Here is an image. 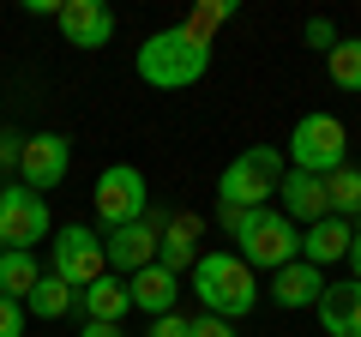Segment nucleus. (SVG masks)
<instances>
[{
	"label": "nucleus",
	"mask_w": 361,
	"mask_h": 337,
	"mask_svg": "<svg viewBox=\"0 0 361 337\" xmlns=\"http://www.w3.org/2000/svg\"><path fill=\"white\" fill-rule=\"evenodd\" d=\"M133 66H139V78L157 85V91H187V85H199L211 73V42L193 37L187 25H169V30H151L139 42Z\"/></svg>",
	"instance_id": "1"
},
{
	"label": "nucleus",
	"mask_w": 361,
	"mask_h": 337,
	"mask_svg": "<svg viewBox=\"0 0 361 337\" xmlns=\"http://www.w3.org/2000/svg\"><path fill=\"white\" fill-rule=\"evenodd\" d=\"M193 295H199V313H217V319H241L253 313L259 301V283H253V265H241L235 253H199L193 259Z\"/></svg>",
	"instance_id": "2"
},
{
	"label": "nucleus",
	"mask_w": 361,
	"mask_h": 337,
	"mask_svg": "<svg viewBox=\"0 0 361 337\" xmlns=\"http://www.w3.org/2000/svg\"><path fill=\"white\" fill-rule=\"evenodd\" d=\"M235 259L253 265V271H283V265L301 259V229L271 205L241 211V223H235Z\"/></svg>",
	"instance_id": "3"
},
{
	"label": "nucleus",
	"mask_w": 361,
	"mask_h": 337,
	"mask_svg": "<svg viewBox=\"0 0 361 337\" xmlns=\"http://www.w3.org/2000/svg\"><path fill=\"white\" fill-rule=\"evenodd\" d=\"M289 175L283 151L277 145H253V151H241L229 168H223V181H217V199L235 211H259L265 199H277V181Z\"/></svg>",
	"instance_id": "4"
},
{
	"label": "nucleus",
	"mask_w": 361,
	"mask_h": 337,
	"mask_svg": "<svg viewBox=\"0 0 361 337\" xmlns=\"http://www.w3.org/2000/svg\"><path fill=\"white\" fill-rule=\"evenodd\" d=\"M289 163L301 168V175H337V168L349 163V133L337 115H301L295 133H289Z\"/></svg>",
	"instance_id": "5"
},
{
	"label": "nucleus",
	"mask_w": 361,
	"mask_h": 337,
	"mask_svg": "<svg viewBox=\"0 0 361 337\" xmlns=\"http://www.w3.org/2000/svg\"><path fill=\"white\" fill-rule=\"evenodd\" d=\"M90 205H97V223L109 235V229H127V223H139L151 211V187H145V175L133 163H109L97 175V187H90Z\"/></svg>",
	"instance_id": "6"
},
{
	"label": "nucleus",
	"mask_w": 361,
	"mask_h": 337,
	"mask_svg": "<svg viewBox=\"0 0 361 337\" xmlns=\"http://www.w3.org/2000/svg\"><path fill=\"white\" fill-rule=\"evenodd\" d=\"M54 265L49 271L61 277V283H73V289H90L97 277L109 271V259H103V235L97 229H85V223H66L61 235H54Z\"/></svg>",
	"instance_id": "7"
},
{
	"label": "nucleus",
	"mask_w": 361,
	"mask_h": 337,
	"mask_svg": "<svg viewBox=\"0 0 361 337\" xmlns=\"http://www.w3.org/2000/svg\"><path fill=\"white\" fill-rule=\"evenodd\" d=\"M49 199L30 187H0V241L18 253H37V241H49Z\"/></svg>",
	"instance_id": "8"
},
{
	"label": "nucleus",
	"mask_w": 361,
	"mask_h": 337,
	"mask_svg": "<svg viewBox=\"0 0 361 337\" xmlns=\"http://www.w3.org/2000/svg\"><path fill=\"white\" fill-rule=\"evenodd\" d=\"M163 229H169L163 211H145V217L127 223V229H109L103 235L109 271H145V265H157V241H163Z\"/></svg>",
	"instance_id": "9"
},
{
	"label": "nucleus",
	"mask_w": 361,
	"mask_h": 337,
	"mask_svg": "<svg viewBox=\"0 0 361 337\" xmlns=\"http://www.w3.org/2000/svg\"><path fill=\"white\" fill-rule=\"evenodd\" d=\"M66 168H73V145H66L61 133H30L25 151H18V187L49 193V187L66 181Z\"/></svg>",
	"instance_id": "10"
},
{
	"label": "nucleus",
	"mask_w": 361,
	"mask_h": 337,
	"mask_svg": "<svg viewBox=\"0 0 361 337\" xmlns=\"http://www.w3.org/2000/svg\"><path fill=\"white\" fill-rule=\"evenodd\" d=\"M54 18H61V37L73 49H109V37H115V13L103 0H66Z\"/></svg>",
	"instance_id": "11"
},
{
	"label": "nucleus",
	"mask_w": 361,
	"mask_h": 337,
	"mask_svg": "<svg viewBox=\"0 0 361 337\" xmlns=\"http://www.w3.org/2000/svg\"><path fill=\"white\" fill-rule=\"evenodd\" d=\"M313 313H319L325 337H361V283H355V277L325 283L319 301H313Z\"/></svg>",
	"instance_id": "12"
},
{
	"label": "nucleus",
	"mask_w": 361,
	"mask_h": 337,
	"mask_svg": "<svg viewBox=\"0 0 361 337\" xmlns=\"http://www.w3.org/2000/svg\"><path fill=\"white\" fill-rule=\"evenodd\" d=\"M277 199H283V217L295 223V229L331 217V211H325V181H319V175H301V168H289L283 181H277Z\"/></svg>",
	"instance_id": "13"
},
{
	"label": "nucleus",
	"mask_w": 361,
	"mask_h": 337,
	"mask_svg": "<svg viewBox=\"0 0 361 337\" xmlns=\"http://www.w3.org/2000/svg\"><path fill=\"white\" fill-rule=\"evenodd\" d=\"M349 241H355V229H349L343 217H319V223H307V229H301V259L325 271V265L349 259Z\"/></svg>",
	"instance_id": "14"
},
{
	"label": "nucleus",
	"mask_w": 361,
	"mask_h": 337,
	"mask_svg": "<svg viewBox=\"0 0 361 337\" xmlns=\"http://www.w3.org/2000/svg\"><path fill=\"white\" fill-rule=\"evenodd\" d=\"M127 295H133V307H139V313L163 319V313H175V301H180V277L163 271V265H145V271H133Z\"/></svg>",
	"instance_id": "15"
},
{
	"label": "nucleus",
	"mask_w": 361,
	"mask_h": 337,
	"mask_svg": "<svg viewBox=\"0 0 361 337\" xmlns=\"http://www.w3.org/2000/svg\"><path fill=\"white\" fill-rule=\"evenodd\" d=\"M319 289H325V271H319V265H307V259L283 265V271L271 277V301H277V307H289V313L313 307V301H319Z\"/></svg>",
	"instance_id": "16"
},
{
	"label": "nucleus",
	"mask_w": 361,
	"mask_h": 337,
	"mask_svg": "<svg viewBox=\"0 0 361 337\" xmlns=\"http://www.w3.org/2000/svg\"><path fill=\"white\" fill-rule=\"evenodd\" d=\"M78 307H85V319H103V325H121V313L133 307L127 283H121L115 271H103L90 289H78Z\"/></svg>",
	"instance_id": "17"
},
{
	"label": "nucleus",
	"mask_w": 361,
	"mask_h": 337,
	"mask_svg": "<svg viewBox=\"0 0 361 337\" xmlns=\"http://www.w3.org/2000/svg\"><path fill=\"white\" fill-rule=\"evenodd\" d=\"M193 259H199V247H193V217H169L163 241H157V265H163V271H175V277H187V271H193Z\"/></svg>",
	"instance_id": "18"
},
{
	"label": "nucleus",
	"mask_w": 361,
	"mask_h": 337,
	"mask_svg": "<svg viewBox=\"0 0 361 337\" xmlns=\"http://www.w3.org/2000/svg\"><path fill=\"white\" fill-rule=\"evenodd\" d=\"M73 307H78V289H73V283H61L54 271H42V277H37V289L25 295V313H37V319H66Z\"/></svg>",
	"instance_id": "19"
},
{
	"label": "nucleus",
	"mask_w": 361,
	"mask_h": 337,
	"mask_svg": "<svg viewBox=\"0 0 361 337\" xmlns=\"http://www.w3.org/2000/svg\"><path fill=\"white\" fill-rule=\"evenodd\" d=\"M37 277H42L37 253H18V247L0 253V295H6V301H25L30 289H37Z\"/></svg>",
	"instance_id": "20"
},
{
	"label": "nucleus",
	"mask_w": 361,
	"mask_h": 337,
	"mask_svg": "<svg viewBox=\"0 0 361 337\" xmlns=\"http://www.w3.org/2000/svg\"><path fill=\"white\" fill-rule=\"evenodd\" d=\"M325 211L343 217V223L361 211V168H355V163H343L337 175H325Z\"/></svg>",
	"instance_id": "21"
},
{
	"label": "nucleus",
	"mask_w": 361,
	"mask_h": 337,
	"mask_svg": "<svg viewBox=\"0 0 361 337\" xmlns=\"http://www.w3.org/2000/svg\"><path fill=\"white\" fill-rule=\"evenodd\" d=\"M325 73L337 91H361V37H337V49L325 54Z\"/></svg>",
	"instance_id": "22"
},
{
	"label": "nucleus",
	"mask_w": 361,
	"mask_h": 337,
	"mask_svg": "<svg viewBox=\"0 0 361 337\" xmlns=\"http://www.w3.org/2000/svg\"><path fill=\"white\" fill-rule=\"evenodd\" d=\"M229 13H235L229 0H211V6H199V13L187 18V30H193V37H205V42H211V30H217V25H223V18H229Z\"/></svg>",
	"instance_id": "23"
},
{
	"label": "nucleus",
	"mask_w": 361,
	"mask_h": 337,
	"mask_svg": "<svg viewBox=\"0 0 361 337\" xmlns=\"http://www.w3.org/2000/svg\"><path fill=\"white\" fill-rule=\"evenodd\" d=\"M301 37H307V49H325V54L337 49V25H331V18H307V30H301Z\"/></svg>",
	"instance_id": "24"
},
{
	"label": "nucleus",
	"mask_w": 361,
	"mask_h": 337,
	"mask_svg": "<svg viewBox=\"0 0 361 337\" xmlns=\"http://www.w3.org/2000/svg\"><path fill=\"white\" fill-rule=\"evenodd\" d=\"M187 337H235V325L217 313H199V319H187Z\"/></svg>",
	"instance_id": "25"
},
{
	"label": "nucleus",
	"mask_w": 361,
	"mask_h": 337,
	"mask_svg": "<svg viewBox=\"0 0 361 337\" xmlns=\"http://www.w3.org/2000/svg\"><path fill=\"white\" fill-rule=\"evenodd\" d=\"M0 337H25V301L0 295Z\"/></svg>",
	"instance_id": "26"
},
{
	"label": "nucleus",
	"mask_w": 361,
	"mask_h": 337,
	"mask_svg": "<svg viewBox=\"0 0 361 337\" xmlns=\"http://www.w3.org/2000/svg\"><path fill=\"white\" fill-rule=\"evenodd\" d=\"M145 337H187V319H180V313H163V319H151Z\"/></svg>",
	"instance_id": "27"
},
{
	"label": "nucleus",
	"mask_w": 361,
	"mask_h": 337,
	"mask_svg": "<svg viewBox=\"0 0 361 337\" xmlns=\"http://www.w3.org/2000/svg\"><path fill=\"white\" fill-rule=\"evenodd\" d=\"M18 151H25V139L18 133H0V168H18Z\"/></svg>",
	"instance_id": "28"
},
{
	"label": "nucleus",
	"mask_w": 361,
	"mask_h": 337,
	"mask_svg": "<svg viewBox=\"0 0 361 337\" xmlns=\"http://www.w3.org/2000/svg\"><path fill=\"white\" fill-rule=\"evenodd\" d=\"M78 337H127V331H121V325H103V319H90Z\"/></svg>",
	"instance_id": "29"
},
{
	"label": "nucleus",
	"mask_w": 361,
	"mask_h": 337,
	"mask_svg": "<svg viewBox=\"0 0 361 337\" xmlns=\"http://www.w3.org/2000/svg\"><path fill=\"white\" fill-rule=\"evenodd\" d=\"M349 277H355V283H361V235H355V241H349Z\"/></svg>",
	"instance_id": "30"
},
{
	"label": "nucleus",
	"mask_w": 361,
	"mask_h": 337,
	"mask_svg": "<svg viewBox=\"0 0 361 337\" xmlns=\"http://www.w3.org/2000/svg\"><path fill=\"white\" fill-rule=\"evenodd\" d=\"M349 229H355V235H361V211H355V217H349Z\"/></svg>",
	"instance_id": "31"
},
{
	"label": "nucleus",
	"mask_w": 361,
	"mask_h": 337,
	"mask_svg": "<svg viewBox=\"0 0 361 337\" xmlns=\"http://www.w3.org/2000/svg\"><path fill=\"white\" fill-rule=\"evenodd\" d=\"M0 253H6V241H0Z\"/></svg>",
	"instance_id": "32"
}]
</instances>
